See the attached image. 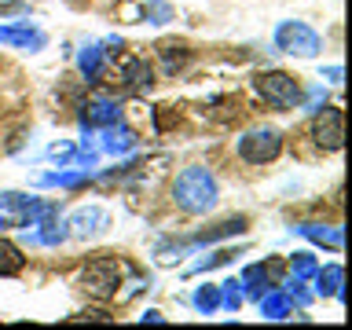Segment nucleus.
<instances>
[{
	"mask_svg": "<svg viewBox=\"0 0 352 330\" xmlns=\"http://www.w3.org/2000/svg\"><path fill=\"white\" fill-rule=\"evenodd\" d=\"M88 169H77V173H48V176H41V184L44 187H77V184H88Z\"/></svg>",
	"mask_w": 352,
	"mask_h": 330,
	"instance_id": "4be33fe9",
	"label": "nucleus"
},
{
	"mask_svg": "<svg viewBox=\"0 0 352 330\" xmlns=\"http://www.w3.org/2000/svg\"><path fill=\"white\" fill-rule=\"evenodd\" d=\"M253 88H257V96L264 99L268 107H279V110H294L301 107V85H297V77L283 74V70H268V74H257L253 77Z\"/></svg>",
	"mask_w": 352,
	"mask_h": 330,
	"instance_id": "f03ea898",
	"label": "nucleus"
},
{
	"mask_svg": "<svg viewBox=\"0 0 352 330\" xmlns=\"http://www.w3.org/2000/svg\"><path fill=\"white\" fill-rule=\"evenodd\" d=\"M195 308L202 316H213L217 308H220V286H209V283L198 286V290H195Z\"/></svg>",
	"mask_w": 352,
	"mask_h": 330,
	"instance_id": "412c9836",
	"label": "nucleus"
},
{
	"mask_svg": "<svg viewBox=\"0 0 352 330\" xmlns=\"http://www.w3.org/2000/svg\"><path fill=\"white\" fill-rule=\"evenodd\" d=\"M275 44L286 52V55H301V59H316L323 52V37L308 26V22H279L275 30Z\"/></svg>",
	"mask_w": 352,
	"mask_h": 330,
	"instance_id": "20e7f679",
	"label": "nucleus"
},
{
	"mask_svg": "<svg viewBox=\"0 0 352 330\" xmlns=\"http://www.w3.org/2000/svg\"><path fill=\"white\" fill-rule=\"evenodd\" d=\"M231 257H235L231 250H217V253H209V257L195 261V264H191V275H198V272H209V268H217V264H228Z\"/></svg>",
	"mask_w": 352,
	"mask_h": 330,
	"instance_id": "5701e85b",
	"label": "nucleus"
},
{
	"mask_svg": "<svg viewBox=\"0 0 352 330\" xmlns=\"http://www.w3.org/2000/svg\"><path fill=\"white\" fill-rule=\"evenodd\" d=\"M323 103H327V92H323V85H316L312 92H308V103H305V107H308V110H312V114H316V110L323 107Z\"/></svg>",
	"mask_w": 352,
	"mask_h": 330,
	"instance_id": "b1692460",
	"label": "nucleus"
},
{
	"mask_svg": "<svg viewBox=\"0 0 352 330\" xmlns=\"http://www.w3.org/2000/svg\"><path fill=\"white\" fill-rule=\"evenodd\" d=\"M110 224V213L103 206H81V209H74V217H70V235L74 239H88V235H99Z\"/></svg>",
	"mask_w": 352,
	"mask_h": 330,
	"instance_id": "6e6552de",
	"label": "nucleus"
},
{
	"mask_svg": "<svg viewBox=\"0 0 352 330\" xmlns=\"http://www.w3.org/2000/svg\"><path fill=\"white\" fill-rule=\"evenodd\" d=\"M239 154L250 165H268L283 154V136L275 129H253L239 140Z\"/></svg>",
	"mask_w": 352,
	"mask_h": 330,
	"instance_id": "39448f33",
	"label": "nucleus"
},
{
	"mask_svg": "<svg viewBox=\"0 0 352 330\" xmlns=\"http://www.w3.org/2000/svg\"><path fill=\"white\" fill-rule=\"evenodd\" d=\"M323 77H327L330 85H341V77H345V70H341V66H327V70H323Z\"/></svg>",
	"mask_w": 352,
	"mask_h": 330,
	"instance_id": "393cba45",
	"label": "nucleus"
},
{
	"mask_svg": "<svg viewBox=\"0 0 352 330\" xmlns=\"http://www.w3.org/2000/svg\"><path fill=\"white\" fill-rule=\"evenodd\" d=\"M121 81H125L129 92H151L154 85V70L147 59H125L121 63Z\"/></svg>",
	"mask_w": 352,
	"mask_h": 330,
	"instance_id": "9d476101",
	"label": "nucleus"
},
{
	"mask_svg": "<svg viewBox=\"0 0 352 330\" xmlns=\"http://www.w3.org/2000/svg\"><path fill=\"white\" fill-rule=\"evenodd\" d=\"M316 268H319L316 257H312V253H305V250L290 257V279H297V283H308L316 275Z\"/></svg>",
	"mask_w": 352,
	"mask_h": 330,
	"instance_id": "6ab92c4d",
	"label": "nucleus"
},
{
	"mask_svg": "<svg viewBox=\"0 0 352 330\" xmlns=\"http://www.w3.org/2000/svg\"><path fill=\"white\" fill-rule=\"evenodd\" d=\"M0 44H11V48H30V52H41L48 37L33 26H0Z\"/></svg>",
	"mask_w": 352,
	"mask_h": 330,
	"instance_id": "9b49d317",
	"label": "nucleus"
},
{
	"mask_svg": "<svg viewBox=\"0 0 352 330\" xmlns=\"http://www.w3.org/2000/svg\"><path fill=\"white\" fill-rule=\"evenodd\" d=\"M261 316L264 319H286L290 316V297L283 290H264L261 294Z\"/></svg>",
	"mask_w": 352,
	"mask_h": 330,
	"instance_id": "f3484780",
	"label": "nucleus"
},
{
	"mask_svg": "<svg viewBox=\"0 0 352 330\" xmlns=\"http://www.w3.org/2000/svg\"><path fill=\"white\" fill-rule=\"evenodd\" d=\"M143 323H165V319H162V312H147V316H143Z\"/></svg>",
	"mask_w": 352,
	"mask_h": 330,
	"instance_id": "a878e982",
	"label": "nucleus"
},
{
	"mask_svg": "<svg viewBox=\"0 0 352 330\" xmlns=\"http://www.w3.org/2000/svg\"><path fill=\"white\" fill-rule=\"evenodd\" d=\"M173 202L191 217L209 213V209L220 202V187L213 180V173L202 169V165H187V169H180V176L173 180Z\"/></svg>",
	"mask_w": 352,
	"mask_h": 330,
	"instance_id": "f257e3e1",
	"label": "nucleus"
},
{
	"mask_svg": "<svg viewBox=\"0 0 352 330\" xmlns=\"http://www.w3.org/2000/svg\"><path fill=\"white\" fill-rule=\"evenodd\" d=\"M312 140L319 143L323 151H341L345 147V114L338 107H319L316 118H312Z\"/></svg>",
	"mask_w": 352,
	"mask_h": 330,
	"instance_id": "423d86ee",
	"label": "nucleus"
},
{
	"mask_svg": "<svg viewBox=\"0 0 352 330\" xmlns=\"http://www.w3.org/2000/svg\"><path fill=\"white\" fill-rule=\"evenodd\" d=\"M103 151L107 154H129V151H136V132L125 129L121 121L103 125Z\"/></svg>",
	"mask_w": 352,
	"mask_h": 330,
	"instance_id": "ddd939ff",
	"label": "nucleus"
},
{
	"mask_svg": "<svg viewBox=\"0 0 352 330\" xmlns=\"http://www.w3.org/2000/svg\"><path fill=\"white\" fill-rule=\"evenodd\" d=\"M4 228H11V220H8L4 213H0V231H4Z\"/></svg>",
	"mask_w": 352,
	"mask_h": 330,
	"instance_id": "bb28decb",
	"label": "nucleus"
},
{
	"mask_svg": "<svg viewBox=\"0 0 352 330\" xmlns=\"http://www.w3.org/2000/svg\"><path fill=\"white\" fill-rule=\"evenodd\" d=\"M121 275H125V264H121V261H114V257H96V261L85 264L81 286H85L92 297H99V301H107V297L118 294Z\"/></svg>",
	"mask_w": 352,
	"mask_h": 330,
	"instance_id": "7ed1b4c3",
	"label": "nucleus"
},
{
	"mask_svg": "<svg viewBox=\"0 0 352 330\" xmlns=\"http://www.w3.org/2000/svg\"><path fill=\"white\" fill-rule=\"evenodd\" d=\"M121 121V103L110 96H92L88 103H81V125L85 129H103Z\"/></svg>",
	"mask_w": 352,
	"mask_h": 330,
	"instance_id": "0eeeda50",
	"label": "nucleus"
},
{
	"mask_svg": "<svg viewBox=\"0 0 352 330\" xmlns=\"http://www.w3.org/2000/svg\"><path fill=\"white\" fill-rule=\"evenodd\" d=\"M242 231H246V217L220 220V224H213L209 231H202V235H195L191 242H187V250H191V246H213V242H220V239H231V235H242Z\"/></svg>",
	"mask_w": 352,
	"mask_h": 330,
	"instance_id": "f8f14e48",
	"label": "nucleus"
},
{
	"mask_svg": "<svg viewBox=\"0 0 352 330\" xmlns=\"http://www.w3.org/2000/svg\"><path fill=\"white\" fill-rule=\"evenodd\" d=\"M294 231H297V235H305L308 242H316V246L330 250V253L345 250V231L334 228V224H316V220H305V224H297Z\"/></svg>",
	"mask_w": 352,
	"mask_h": 330,
	"instance_id": "1a4fd4ad",
	"label": "nucleus"
},
{
	"mask_svg": "<svg viewBox=\"0 0 352 330\" xmlns=\"http://www.w3.org/2000/svg\"><path fill=\"white\" fill-rule=\"evenodd\" d=\"M242 301H246V290H242V283H239V279L220 283V305H224L228 312H239Z\"/></svg>",
	"mask_w": 352,
	"mask_h": 330,
	"instance_id": "aec40b11",
	"label": "nucleus"
},
{
	"mask_svg": "<svg viewBox=\"0 0 352 330\" xmlns=\"http://www.w3.org/2000/svg\"><path fill=\"white\" fill-rule=\"evenodd\" d=\"M242 290L253 294V297H261L264 290H272V264H250L246 272H242Z\"/></svg>",
	"mask_w": 352,
	"mask_h": 330,
	"instance_id": "2eb2a0df",
	"label": "nucleus"
},
{
	"mask_svg": "<svg viewBox=\"0 0 352 330\" xmlns=\"http://www.w3.org/2000/svg\"><path fill=\"white\" fill-rule=\"evenodd\" d=\"M103 44H85L81 52H77V70H81L88 81H96L99 70H103Z\"/></svg>",
	"mask_w": 352,
	"mask_h": 330,
	"instance_id": "dca6fc26",
	"label": "nucleus"
},
{
	"mask_svg": "<svg viewBox=\"0 0 352 330\" xmlns=\"http://www.w3.org/2000/svg\"><path fill=\"white\" fill-rule=\"evenodd\" d=\"M316 294L323 297H341V286H345V268L341 264H323V268H316Z\"/></svg>",
	"mask_w": 352,
	"mask_h": 330,
	"instance_id": "4468645a",
	"label": "nucleus"
},
{
	"mask_svg": "<svg viewBox=\"0 0 352 330\" xmlns=\"http://www.w3.org/2000/svg\"><path fill=\"white\" fill-rule=\"evenodd\" d=\"M22 264H26V257H22V250L15 246V242L0 239V279H8V275H19Z\"/></svg>",
	"mask_w": 352,
	"mask_h": 330,
	"instance_id": "a211bd4d",
	"label": "nucleus"
}]
</instances>
